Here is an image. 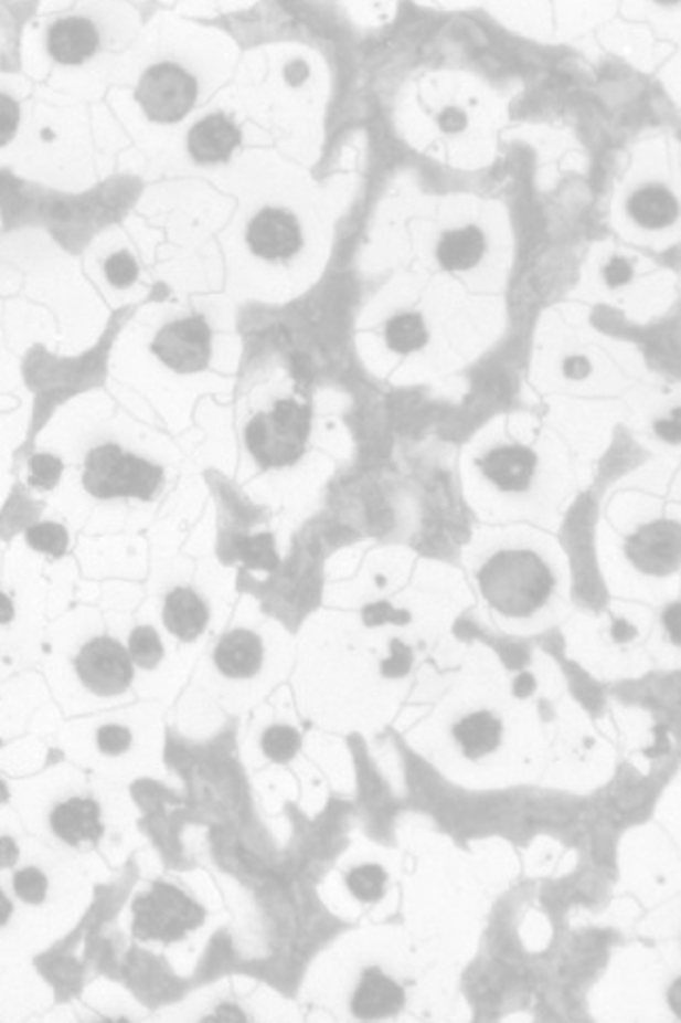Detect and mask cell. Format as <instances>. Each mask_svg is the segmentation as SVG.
Segmentation results:
<instances>
[{"instance_id": "cell-39", "label": "cell", "mask_w": 681, "mask_h": 1023, "mask_svg": "<svg viewBox=\"0 0 681 1023\" xmlns=\"http://www.w3.org/2000/svg\"><path fill=\"white\" fill-rule=\"evenodd\" d=\"M658 431L662 437L671 440V442H678L680 440V426H678V416L671 422H664V424H658Z\"/></svg>"}, {"instance_id": "cell-2", "label": "cell", "mask_w": 681, "mask_h": 1023, "mask_svg": "<svg viewBox=\"0 0 681 1023\" xmlns=\"http://www.w3.org/2000/svg\"><path fill=\"white\" fill-rule=\"evenodd\" d=\"M311 429V410L292 399H281L270 412L254 416L245 429L252 456L265 467H281L298 461Z\"/></svg>"}, {"instance_id": "cell-17", "label": "cell", "mask_w": 681, "mask_h": 1023, "mask_svg": "<svg viewBox=\"0 0 681 1023\" xmlns=\"http://www.w3.org/2000/svg\"><path fill=\"white\" fill-rule=\"evenodd\" d=\"M501 736L503 725L492 713H473L462 721L456 723L454 727V738L469 759L497 751L501 745Z\"/></svg>"}, {"instance_id": "cell-9", "label": "cell", "mask_w": 681, "mask_h": 1023, "mask_svg": "<svg viewBox=\"0 0 681 1023\" xmlns=\"http://www.w3.org/2000/svg\"><path fill=\"white\" fill-rule=\"evenodd\" d=\"M247 245L254 254L267 261H284L295 256L302 245L297 218L288 211H260L247 229Z\"/></svg>"}, {"instance_id": "cell-32", "label": "cell", "mask_w": 681, "mask_h": 1023, "mask_svg": "<svg viewBox=\"0 0 681 1023\" xmlns=\"http://www.w3.org/2000/svg\"><path fill=\"white\" fill-rule=\"evenodd\" d=\"M630 277H632V267L628 265V261H624L620 256L611 259L609 265L605 267V280L611 286H623L626 282H630Z\"/></svg>"}, {"instance_id": "cell-6", "label": "cell", "mask_w": 681, "mask_h": 1023, "mask_svg": "<svg viewBox=\"0 0 681 1023\" xmlns=\"http://www.w3.org/2000/svg\"><path fill=\"white\" fill-rule=\"evenodd\" d=\"M75 669L82 683L96 695H118L132 681V660L111 637H94L88 642L75 660Z\"/></svg>"}, {"instance_id": "cell-5", "label": "cell", "mask_w": 681, "mask_h": 1023, "mask_svg": "<svg viewBox=\"0 0 681 1023\" xmlns=\"http://www.w3.org/2000/svg\"><path fill=\"white\" fill-rule=\"evenodd\" d=\"M135 96L149 120L173 124L192 112L199 86L196 80L175 62H160L143 73Z\"/></svg>"}, {"instance_id": "cell-36", "label": "cell", "mask_w": 681, "mask_h": 1023, "mask_svg": "<svg viewBox=\"0 0 681 1023\" xmlns=\"http://www.w3.org/2000/svg\"><path fill=\"white\" fill-rule=\"evenodd\" d=\"M245 1022L247 1015L243 1011H238V1006L235 1004H224V1006H217V1011L213 1015L205 1017V1022Z\"/></svg>"}, {"instance_id": "cell-16", "label": "cell", "mask_w": 681, "mask_h": 1023, "mask_svg": "<svg viewBox=\"0 0 681 1023\" xmlns=\"http://www.w3.org/2000/svg\"><path fill=\"white\" fill-rule=\"evenodd\" d=\"M208 605L190 589H175L164 603V625L181 640H194L208 625Z\"/></svg>"}, {"instance_id": "cell-3", "label": "cell", "mask_w": 681, "mask_h": 1023, "mask_svg": "<svg viewBox=\"0 0 681 1023\" xmlns=\"http://www.w3.org/2000/svg\"><path fill=\"white\" fill-rule=\"evenodd\" d=\"M162 482V470L148 461L105 444L89 452L84 470V486L98 499L137 497L151 499Z\"/></svg>"}, {"instance_id": "cell-8", "label": "cell", "mask_w": 681, "mask_h": 1023, "mask_svg": "<svg viewBox=\"0 0 681 1023\" xmlns=\"http://www.w3.org/2000/svg\"><path fill=\"white\" fill-rule=\"evenodd\" d=\"M628 559L652 576L675 572L681 559V531L678 523L658 520L643 527L626 546Z\"/></svg>"}, {"instance_id": "cell-44", "label": "cell", "mask_w": 681, "mask_h": 1023, "mask_svg": "<svg viewBox=\"0 0 681 1023\" xmlns=\"http://www.w3.org/2000/svg\"><path fill=\"white\" fill-rule=\"evenodd\" d=\"M7 798H9V791H7L4 784L0 783V802H4Z\"/></svg>"}, {"instance_id": "cell-10", "label": "cell", "mask_w": 681, "mask_h": 1023, "mask_svg": "<svg viewBox=\"0 0 681 1023\" xmlns=\"http://www.w3.org/2000/svg\"><path fill=\"white\" fill-rule=\"evenodd\" d=\"M100 36L86 18H62L47 32V50L60 64H84L98 50Z\"/></svg>"}, {"instance_id": "cell-43", "label": "cell", "mask_w": 681, "mask_h": 1023, "mask_svg": "<svg viewBox=\"0 0 681 1023\" xmlns=\"http://www.w3.org/2000/svg\"><path fill=\"white\" fill-rule=\"evenodd\" d=\"M671 1002H673V1009L680 1013V981L673 985V992H671Z\"/></svg>"}, {"instance_id": "cell-1", "label": "cell", "mask_w": 681, "mask_h": 1023, "mask_svg": "<svg viewBox=\"0 0 681 1023\" xmlns=\"http://www.w3.org/2000/svg\"><path fill=\"white\" fill-rule=\"evenodd\" d=\"M479 587L488 602L504 616L524 619L550 602L554 573L533 550H501L486 561Z\"/></svg>"}, {"instance_id": "cell-33", "label": "cell", "mask_w": 681, "mask_h": 1023, "mask_svg": "<svg viewBox=\"0 0 681 1023\" xmlns=\"http://www.w3.org/2000/svg\"><path fill=\"white\" fill-rule=\"evenodd\" d=\"M18 857H20V848L15 841L9 836H0V871L15 866Z\"/></svg>"}, {"instance_id": "cell-25", "label": "cell", "mask_w": 681, "mask_h": 1023, "mask_svg": "<svg viewBox=\"0 0 681 1023\" xmlns=\"http://www.w3.org/2000/svg\"><path fill=\"white\" fill-rule=\"evenodd\" d=\"M13 889L20 900L41 904L47 896V876L39 868H24L13 876Z\"/></svg>"}, {"instance_id": "cell-12", "label": "cell", "mask_w": 681, "mask_h": 1023, "mask_svg": "<svg viewBox=\"0 0 681 1023\" xmlns=\"http://www.w3.org/2000/svg\"><path fill=\"white\" fill-rule=\"evenodd\" d=\"M241 144V130L220 114L199 122L188 135V150L196 162H224Z\"/></svg>"}, {"instance_id": "cell-14", "label": "cell", "mask_w": 681, "mask_h": 1023, "mask_svg": "<svg viewBox=\"0 0 681 1023\" xmlns=\"http://www.w3.org/2000/svg\"><path fill=\"white\" fill-rule=\"evenodd\" d=\"M215 665L231 678H249L263 665V642L256 633L237 630L226 633L215 646Z\"/></svg>"}, {"instance_id": "cell-30", "label": "cell", "mask_w": 681, "mask_h": 1023, "mask_svg": "<svg viewBox=\"0 0 681 1023\" xmlns=\"http://www.w3.org/2000/svg\"><path fill=\"white\" fill-rule=\"evenodd\" d=\"M18 126H20L18 103L11 96L0 94V148H4L15 137Z\"/></svg>"}, {"instance_id": "cell-19", "label": "cell", "mask_w": 681, "mask_h": 1023, "mask_svg": "<svg viewBox=\"0 0 681 1023\" xmlns=\"http://www.w3.org/2000/svg\"><path fill=\"white\" fill-rule=\"evenodd\" d=\"M483 252H486V240L477 226H467V229L445 233L437 247L439 263L447 272L473 270L475 265L481 261Z\"/></svg>"}, {"instance_id": "cell-23", "label": "cell", "mask_w": 681, "mask_h": 1023, "mask_svg": "<svg viewBox=\"0 0 681 1023\" xmlns=\"http://www.w3.org/2000/svg\"><path fill=\"white\" fill-rule=\"evenodd\" d=\"M300 747L297 729L288 725L270 727L263 738V751L267 752L273 761H288L295 757Z\"/></svg>"}, {"instance_id": "cell-20", "label": "cell", "mask_w": 681, "mask_h": 1023, "mask_svg": "<svg viewBox=\"0 0 681 1023\" xmlns=\"http://www.w3.org/2000/svg\"><path fill=\"white\" fill-rule=\"evenodd\" d=\"M428 339L422 316L417 314H401L392 318L385 327V341L394 352L409 355L419 350Z\"/></svg>"}, {"instance_id": "cell-42", "label": "cell", "mask_w": 681, "mask_h": 1023, "mask_svg": "<svg viewBox=\"0 0 681 1023\" xmlns=\"http://www.w3.org/2000/svg\"><path fill=\"white\" fill-rule=\"evenodd\" d=\"M531 689H533V678H531V676H522V678L515 683V693L522 695V697L529 695Z\"/></svg>"}, {"instance_id": "cell-7", "label": "cell", "mask_w": 681, "mask_h": 1023, "mask_svg": "<svg viewBox=\"0 0 681 1023\" xmlns=\"http://www.w3.org/2000/svg\"><path fill=\"white\" fill-rule=\"evenodd\" d=\"M153 355L179 373H192L208 367L211 357V331L203 316L183 318L167 325L151 344Z\"/></svg>"}, {"instance_id": "cell-24", "label": "cell", "mask_w": 681, "mask_h": 1023, "mask_svg": "<svg viewBox=\"0 0 681 1023\" xmlns=\"http://www.w3.org/2000/svg\"><path fill=\"white\" fill-rule=\"evenodd\" d=\"M26 540L34 550H41L54 557H60L68 546V536L64 527H60L56 523H41V525L30 527Z\"/></svg>"}, {"instance_id": "cell-4", "label": "cell", "mask_w": 681, "mask_h": 1023, "mask_svg": "<svg viewBox=\"0 0 681 1023\" xmlns=\"http://www.w3.org/2000/svg\"><path fill=\"white\" fill-rule=\"evenodd\" d=\"M205 910L169 883H156L153 889L135 903L132 932L141 940H178L199 928Z\"/></svg>"}, {"instance_id": "cell-41", "label": "cell", "mask_w": 681, "mask_h": 1023, "mask_svg": "<svg viewBox=\"0 0 681 1023\" xmlns=\"http://www.w3.org/2000/svg\"><path fill=\"white\" fill-rule=\"evenodd\" d=\"M11 913H13V906H11V903L7 900V896L0 892V928H2V926L9 921Z\"/></svg>"}, {"instance_id": "cell-18", "label": "cell", "mask_w": 681, "mask_h": 1023, "mask_svg": "<svg viewBox=\"0 0 681 1023\" xmlns=\"http://www.w3.org/2000/svg\"><path fill=\"white\" fill-rule=\"evenodd\" d=\"M628 211L637 224L646 229H664L678 220V199L662 186H648L637 190L630 201Z\"/></svg>"}, {"instance_id": "cell-35", "label": "cell", "mask_w": 681, "mask_h": 1023, "mask_svg": "<svg viewBox=\"0 0 681 1023\" xmlns=\"http://www.w3.org/2000/svg\"><path fill=\"white\" fill-rule=\"evenodd\" d=\"M439 124H441V128L447 130V133H458V130H462V128L467 126V116H465L460 109L449 107V109H445L444 114H441Z\"/></svg>"}, {"instance_id": "cell-28", "label": "cell", "mask_w": 681, "mask_h": 1023, "mask_svg": "<svg viewBox=\"0 0 681 1023\" xmlns=\"http://www.w3.org/2000/svg\"><path fill=\"white\" fill-rule=\"evenodd\" d=\"M105 273H107V280L118 286V288H126L130 286L137 275H139V267L135 263L132 256L119 252V254H114L107 263H105Z\"/></svg>"}, {"instance_id": "cell-22", "label": "cell", "mask_w": 681, "mask_h": 1023, "mask_svg": "<svg viewBox=\"0 0 681 1023\" xmlns=\"http://www.w3.org/2000/svg\"><path fill=\"white\" fill-rule=\"evenodd\" d=\"M130 660L141 665V667H156L158 663L162 662V642L158 637L156 630L151 627H137L132 635H130Z\"/></svg>"}, {"instance_id": "cell-31", "label": "cell", "mask_w": 681, "mask_h": 1023, "mask_svg": "<svg viewBox=\"0 0 681 1023\" xmlns=\"http://www.w3.org/2000/svg\"><path fill=\"white\" fill-rule=\"evenodd\" d=\"M409 663H412V655L409 651L394 642V648H392V660L384 663V674L385 676H403L407 669H409Z\"/></svg>"}, {"instance_id": "cell-40", "label": "cell", "mask_w": 681, "mask_h": 1023, "mask_svg": "<svg viewBox=\"0 0 681 1023\" xmlns=\"http://www.w3.org/2000/svg\"><path fill=\"white\" fill-rule=\"evenodd\" d=\"M13 612H15V610H13L11 600H9L4 593H0V625L9 623V621L13 619Z\"/></svg>"}, {"instance_id": "cell-21", "label": "cell", "mask_w": 681, "mask_h": 1023, "mask_svg": "<svg viewBox=\"0 0 681 1023\" xmlns=\"http://www.w3.org/2000/svg\"><path fill=\"white\" fill-rule=\"evenodd\" d=\"M385 873L375 866H360L348 874V887L358 900L362 903H377L384 896Z\"/></svg>"}, {"instance_id": "cell-13", "label": "cell", "mask_w": 681, "mask_h": 1023, "mask_svg": "<svg viewBox=\"0 0 681 1023\" xmlns=\"http://www.w3.org/2000/svg\"><path fill=\"white\" fill-rule=\"evenodd\" d=\"M536 456L524 446H503L481 461V472L507 493H522L531 486Z\"/></svg>"}, {"instance_id": "cell-29", "label": "cell", "mask_w": 681, "mask_h": 1023, "mask_svg": "<svg viewBox=\"0 0 681 1023\" xmlns=\"http://www.w3.org/2000/svg\"><path fill=\"white\" fill-rule=\"evenodd\" d=\"M96 740H98L100 751L107 752V755H119V752H124L130 747L132 736L121 725H105V727H100Z\"/></svg>"}, {"instance_id": "cell-38", "label": "cell", "mask_w": 681, "mask_h": 1023, "mask_svg": "<svg viewBox=\"0 0 681 1023\" xmlns=\"http://www.w3.org/2000/svg\"><path fill=\"white\" fill-rule=\"evenodd\" d=\"M678 612H680V605L675 603V605H671V610L664 614L667 627H669V632H671V635H673V640H675V642L680 640V625H678V619H680V614H678Z\"/></svg>"}, {"instance_id": "cell-26", "label": "cell", "mask_w": 681, "mask_h": 1023, "mask_svg": "<svg viewBox=\"0 0 681 1023\" xmlns=\"http://www.w3.org/2000/svg\"><path fill=\"white\" fill-rule=\"evenodd\" d=\"M62 461L54 454H34L30 458V484L36 488H54L62 476Z\"/></svg>"}, {"instance_id": "cell-34", "label": "cell", "mask_w": 681, "mask_h": 1023, "mask_svg": "<svg viewBox=\"0 0 681 1023\" xmlns=\"http://www.w3.org/2000/svg\"><path fill=\"white\" fill-rule=\"evenodd\" d=\"M364 619L369 625H377V623H384V621H405V619H398L394 616V612L390 610L387 603H377V605H371L364 610Z\"/></svg>"}, {"instance_id": "cell-15", "label": "cell", "mask_w": 681, "mask_h": 1023, "mask_svg": "<svg viewBox=\"0 0 681 1023\" xmlns=\"http://www.w3.org/2000/svg\"><path fill=\"white\" fill-rule=\"evenodd\" d=\"M52 830L60 841L68 844L98 841L103 836L98 804L86 798L62 802L52 813Z\"/></svg>"}, {"instance_id": "cell-11", "label": "cell", "mask_w": 681, "mask_h": 1023, "mask_svg": "<svg viewBox=\"0 0 681 1023\" xmlns=\"http://www.w3.org/2000/svg\"><path fill=\"white\" fill-rule=\"evenodd\" d=\"M405 1004L403 988L385 977L382 970L369 968L362 974V981L352 998V1011L360 1020H377L401 1011Z\"/></svg>"}, {"instance_id": "cell-37", "label": "cell", "mask_w": 681, "mask_h": 1023, "mask_svg": "<svg viewBox=\"0 0 681 1023\" xmlns=\"http://www.w3.org/2000/svg\"><path fill=\"white\" fill-rule=\"evenodd\" d=\"M564 371H566L568 378H584V376L590 373V365L586 359L575 357V359H568V361L564 362Z\"/></svg>"}, {"instance_id": "cell-27", "label": "cell", "mask_w": 681, "mask_h": 1023, "mask_svg": "<svg viewBox=\"0 0 681 1023\" xmlns=\"http://www.w3.org/2000/svg\"><path fill=\"white\" fill-rule=\"evenodd\" d=\"M238 552L245 559V563L252 566V568L270 570L277 563V557H275V550H273V540L268 536L241 540L238 542Z\"/></svg>"}]
</instances>
